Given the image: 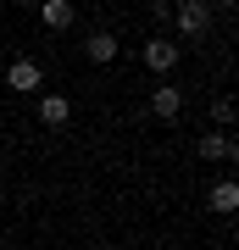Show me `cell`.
Returning a JSON list of instances; mask_svg holds the SVG:
<instances>
[{
  "mask_svg": "<svg viewBox=\"0 0 239 250\" xmlns=\"http://www.w3.org/2000/svg\"><path fill=\"white\" fill-rule=\"evenodd\" d=\"M178 62H184V45H178V39H167V34H156L151 45H145V67H151V72H156L161 83H167V72H173Z\"/></svg>",
  "mask_w": 239,
  "mask_h": 250,
  "instance_id": "cell-1",
  "label": "cell"
},
{
  "mask_svg": "<svg viewBox=\"0 0 239 250\" xmlns=\"http://www.w3.org/2000/svg\"><path fill=\"white\" fill-rule=\"evenodd\" d=\"M212 117H217V128H234V100H228V95H222V100H217V106H212Z\"/></svg>",
  "mask_w": 239,
  "mask_h": 250,
  "instance_id": "cell-10",
  "label": "cell"
},
{
  "mask_svg": "<svg viewBox=\"0 0 239 250\" xmlns=\"http://www.w3.org/2000/svg\"><path fill=\"white\" fill-rule=\"evenodd\" d=\"M151 111L161 117V123H178V117H184V89H173V83H156V89H151Z\"/></svg>",
  "mask_w": 239,
  "mask_h": 250,
  "instance_id": "cell-4",
  "label": "cell"
},
{
  "mask_svg": "<svg viewBox=\"0 0 239 250\" xmlns=\"http://www.w3.org/2000/svg\"><path fill=\"white\" fill-rule=\"evenodd\" d=\"M84 56H89L95 67H111V62H117V34H106V28H95V34L84 39Z\"/></svg>",
  "mask_w": 239,
  "mask_h": 250,
  "instance_id": "cell-5",
  "label": "cell"
},
{
  "mask_svg": "<svg viewBox=\"0 0 239 250\" xmlns=\"http://www.w3.org/2000/svg\"><path fill=\"white\" fill-rule=\"evenodd\" d=\"M6 89H17V95H39V89H44V67L34 62V56H17V62L6 67Z\"/></svg>",
  "mask_w": 239,
  "mask_h": 250,
  "instance_id": "cell-3",
  "label": "cell"
},
{
  "mask_svg": "<svg viewBox=\"0 0 239 250\" xmlns=\"http://www.w3.org/2000/svg\"><path fill=\"white\" fill-rule=\"evenodd\" d=\"M173 22H178L184 39H200L206 28H212V6H206V0H178V6H173Z\"/></svg>",
  "mask_w": 239,
  "mask_h": 250,
  "instance_id": "cell-2",
  "label": "cell"
},
{
  "mask_svg": "<svg viewBox=\"0 0 239 250\" xmlns=\"http://www.w3.org/2000/svg\"><path fill=\"white\" fill-rule=\"evenodd\" d=\"M195 150H200V161H234V156H239V145H234L228 134H200V139H195Z\"/></svg>",
  "mask_w": 239,
  "mask_h": 250,
  "instance_id": "cell-7",
  "label": "cell"
},
{
  "mask_svg": "<svg viewBox=\"0 0 239 250\" xmlns=\"http://www.w3.org/2000/svg\"><path fill=\"white\" fill-rule=\"evenodd\" d=\"M39 22L62 34V28H72V22H78V6H72V0H44V6H39Z\"/></svg>",
  "mask_w": 239,
  "mask_h": 250,
  "instance_id": "cell-8",
  "label": "cell"
},
{
  "mask_svg": "<svg viewBox=\"0 0 239 250\" xmlns=\"http://www.w3.org/2000/svg\"><path fill=\"white\" fill-rule=\"evenodd\" d=\"M151 22H156V28L173 22V6H167V0H156V6H151Z\"/></svg>",
  "mask_w": 239,
  "mask_h": 250,
  "instance_id": "cell-11",
  "label": "cell"
},
{
  "mask_svg": "<svg viewBox=\"0 0 239 250\" xmlns=\"http://www.w3.org/2000/svg\"><path fill=\"white\" fill-rule=\"evenodd\" d=\"M39 123L44 128H67L72 123V100L67 95H39Z\"/></svg>",
  "mask_w": 239,
  "mask_h": 250,
  "instance_id": "cell-6",
  "label": "cell"
},
{
  "mask_svg": "<svg viewBox=\"0 0 239 250\" xmlns=\"http://www.w3.org/2000/svg\"><path fill=\"white\" fill-rule=\"evenodd\" d=\"M234 206H239V184H228V178L212 184V211H217V217H228Z\"/></svg>",
  "mask_w": 239,
  "mask_h": 250,
  "instance_id": "cell-9",
  "label": "cell"
}]
</instances>
